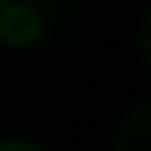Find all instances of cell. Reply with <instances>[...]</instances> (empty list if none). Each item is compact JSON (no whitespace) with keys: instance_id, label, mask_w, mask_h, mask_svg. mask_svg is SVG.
Returning <instances> with one entry per match:
<instances>
[{"instance_id":"3957f363","label":"cell","mask_w":151,"mask_h":151,"mask_svg":"<svg viewBox=\"0 0 151 151\" xmlns=\"http://www.w3.org/2000/svg\"><path fill=\"white\" fill-rule=\"evenodd\" d=\"M113 151H151V100L131 106L113 131Z\"/></svg>"},{"instance_id":"6da1fadb","label":"cell","mask_w":151,"mask_h":151,"mask_svg":"<svg viewBox=\"0 0 151 151\" xmlns=\"http://www.w3.org/2000/svg\"><path fill=\"white\" fill-rule=\"evenodd\" d=\"M38 17L41 45H65L83 24V0H21Z\"/></svg>"},{"instance_id":"8992f818","label":"cell","mask_w":151,"mask_h":151,"mask_svg":"<svg viewBox=\"0 0 151 151\" xmlns=\"http://www.w3.org/2000/svg\"><path fill=\"white\" fill-rule=\"evenodd\" d=\"M7 4H10V0H0V10H4V7H7Z\"/></svg>"},{"instance_id":"277c9868","label":"cell","mask_w":151,"mask_h":151,"mask_svg":"<svg viewBox=\"0 0 151 151\" xmlns=\"http://www.w3.org/2000/svg\"><path fill=\"white\" fill-rule=\"evenodd\" d=\"M137 52H141L144 65L151 69V7H148V14L141 17V28H137Z\"/></svg>"},{"instance_id":"7a4b0ae2","label":"cell","mask_w":151,"mask_h":151,"mask_svg":"<svg viewBox=\"0 0 151 151\" xmlns=\"http://www.w3.org/2000/svg\"><path fill=\"white\" fill-rule=\"evenodd\" d=\"M0 41L7 48H35L41 45V28H38V17L31 14L21 0H10L7 7L0 10Z\"/></svg>"},{"instance_id":"5b68a950","label":"cell","mask_w":151,"mask_h":151,"mask_svg":"<svg viewBox=\"0 0 151 151\" xmlns=\"http://www.w3.org/2000/svg\"><path fill=\"white\" fill-rule=\"evenodd\" d=\"M0 151H45L41 144H31V141H4Z\"/></svg>"}]
</instances>
